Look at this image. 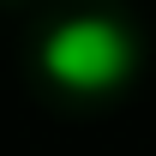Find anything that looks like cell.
<instances>
[{"instance_id":"1","label":"cell","mask_w":156,"mask_h":156,"mask_svg":"<svg viewBox=\"0 0 156 156\" xmlns=\"http://www.w3.org/2000/svg\"><path fill=\"white\" fill-rule=\"evenodd\" d=\"M132 60H138V48L126 36V24L96 18V12L54 24L48 42H42V72L54 84H66V90H78V96H96V90L126 84L132 78Z\"/></svg>"}]
</instances>
